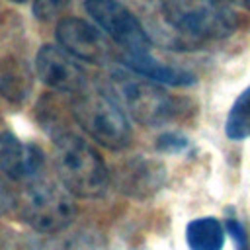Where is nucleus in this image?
<instances>
[{"instance_id": "f257e3e1", "label": "nucleus", "mask_w": 250, "mask_h": 250, "mask_svg": "<svg viewBox=\"0 0 250 250\" xmlns=\"http://www.w3.org/2000/svg\"><path fill=\"white\" fill-rule=\"evenodd\" d=\"M55 166L62 186L78 197H98L105 191L109 172L98 150L70 131L55 137Z\"/></svg>"}, {"instance_id": "f03ea898", "label": "nucleus", "mask_w": 250, "mask_h": 250, "mask_svg": "<svg viewBox=\"0 0 250 250\" xmlns=\"http://www.w3.org/2000/svg\"><path fill=\"white\" fill-rule=\"evenodd\" d=\"M166 25L193 41L223 39L236 25V14L223 0H158Z\"/></svg>"}, {"instance_id": "7ed1b4c3", "label": "nucleus", "mask_w": 250, "mask_h": 250, "mask_svg": "<svg viewBox=\"0 0 250 250\" xmlns=\"http://www.w3.org/2000/svg\"><path fill=\"white\" fill-rule=\"evenodd\" d=\"M18 209L21 219L39 232H61L64 230L74 215L76 207L70 191L51 182L49 178L27 180L18 195Z\"/></svg>"}, {"instance_id": "20e7f679", "label": "nucleus", "mask_w": 250, "mask_h": 250, "mask_svg": "<svg viewBox=\"0 0 250 250\" xmlns=\"http://www.w3.org/2000/svg\"><path fill=\"white\" fill-rule=\"evenodd\" d=\"M76 123L100 145L119 150L131 141V127L117 102L100 92H78L72 100Z\"/></svg>"}, {"instance_id": "39448f33", "label": "nucleus", "mask_w": 250, "mask_h": 250, "mask_svg": "<svg viewBox=\"0 0 250 250\" xmlns=\"http://www.w3.org/2000/svg\"><path fill=\"white\" fill-rule=\"evenodd\" d=\"M115 90L127 111L143 125H164L184 111V102L166 94L158 82L115 74Z\"/></svg>"}, {"instance_id": "423d86ee", "label": "nucleus", "mask_w": 250, "mask_h": 250, "mask_svg": "<svg viewBox=\"0 0 250 250\" xmlns=\"http://www.w3.org/2000/svg\"><path fill=\"white\" fill-rule=\"evenodd\" d=\"M86 12L123 49V55L150 53L148 33L137 16L119 0H86Z\"/></svg>"}, {"instance_id": "0eeeda50", "label": "nucleus", "mask_w": 250, "mask_h": 250, "mask_svg": "<svg viewBox=\"0 0 250 250\" xmlns=\"http://www.w3.org/2000/svg\"><path fill=\"white\" fill-rule=\"evenodd\" d=\"M35 68L39 78L59 92H82L86 88V72L76 62V57L68 51L55 47V45H43L35 59Z\"/></svg>"}, {"instance_id": "6e6552de", "label": "nucleus", "mask_w": 250, "mask_h": 250, "mask_svg": "<svg viewBox=\"0 0 250 250\" xmlns=\"http://www.w3.org/2000/svg\"><path fill=\"white\" fill-rule=\"evenodd\" d=\"M57 39L64 51L76 59L90 62H104L109 55V45L104 33L78 18H64L57 23Z\"/></svg>"}, {"instance_id": "1a4fd4ad", "label": "nucleus", "mask_w": 250, "mask_h": 250, "mask_svg": "<svg viewBox=\"0 0 250 250\" xmlns=\"http://www.w3.org/2000/svg\"><path fill=\"white\" fill-rule=\"evenodd\" d=\"M43 152L35 145L21 143L12 133H0V172L12 180L27 182L41 174Z\"/></svg>"}, {"instance_id": "9d476101", "label": "nucleus", "mask_w": 250, "mask_h": 250, "mask_svg": "<svg viewBox=\"0 0 250 250\" xmlns=\"http://www.w3.org/2000/svg\"><path fill=\"white\" fill-rule=\"evenodd\" d=\"M166 180V168L150 158H135L127 162L119 174L117 184L123 193L133 197H148L156 193Z\"/></svg>"}, {"instance_id": "9b49d317", "label": "nucleus", "mask_w": 250, "mask_h": 250, "mask_svg": "<svg viewBox=\"0 0 250 250\" xmlns=\"http://www.w3.org/2000/svg\"><path fill=\"white\" fill-rule=\"evenodd\" d=\"M121 62L125 68H129L133 74H139L143 78H148L158 84H168V86H189L195 82V76L184 68L164 64L156 61L150 53H141V55H121Z\"/></svg>"}, {"instance_id": "f8f14e48", "label": "nucleus", "mask_w": 250, "mask_h": 250, "mask_svg": "<svg viewBox=\"0 0 250 250\" xmlns=\"http://www.w3.org/2000/svg\"><path fill=\"white\" fill-rule=\"evenodd\" d=\"M186 240L191 250H221L225 244V229L215 217H199L188 225Z\"/></svg>"}, {"instance_id": "ddd939ff", "label": "nucleus", "mask_w": 250, "mask_h": 250, "mask_svg": "<svg viewBox=\"0 0 250 250\" xmlns=\"http://www.w3.org/2000/svg\"><path fill=\"white\" fill-rule=\"evenodd\" d=\"M225 133L230 141H244L250 137V86L244 88L230 105Z\"/></svg>"}, {"instance_id": "4468645a", "label": "nucleus", "mask_w": 250, "mask_h": 250, "mask_svg": "<svg viewBox=\"0 0 250 250\" xmlns=\"http://www.w3.org/2000/svg\"><path fill=\"white\" fill-rule=\"evenodd\" d=\"M68 4L70 0H33V14L39 21H51L59 18Z\"/></svg>"}, {"instance_id": "2eb2a0df", "label": "nucleus", "mask_w": 250, "mask_h": 250, "mask_svg": "<svg viewBox=\"0 0 250 250\" xmlns=\"http://www.w3.org/2000/svg\"><path fill=\"white\" fill-rule=\"evenodd\" d=\"M188 146V141L176 133H168V135H162L158 139V148L160 150H166V152H178L182 148Z\"/></svg>"}, {"instance_id": "dca6fc26", "label": "nucleus", "mask_w": 250, "mask_h": 250, "mask_svg": "<svg viewBox=\"0 0 250 250\" xmlns=\"http://www.w3.org/2000/svg\"><path fill=\"white\" fill-rule=\"evenodd\" d=\"M227 234H230V238L236 242L238 250L246 248V234H244V229H242V225L238 221H234V219L227 221Z\"/></svg>"}, {"instance_id": "f3484780", "label": "nucleus", "mask_w": 250, "mask_h": 250, "mask_svg": "<svg viewBox=\"0 0 250 250\" xmlns=\"http://www.w3.org/2000/svg\"><path fill=\"white\" fill-rule=\"evenodd\" d=\"M12 203H14V199H12L10 189L4 186V182H0V213L8 211L12 207Z\"/></svg>"}, {"instance_id": "a211bd4d", "label": "nucleus", "mask_w": 250, "mask_h": 250, "mask_svg": "<svg viewBox=\"0 0 250 250\" xmlns=\"http://www.w3.org/2000/svg\"><path fill=\"white\" fill-rule=\"evenodd\" d=\"M10 2H18L20 4V2H25V0H10Z\"/></svg>"}]
</instances>
